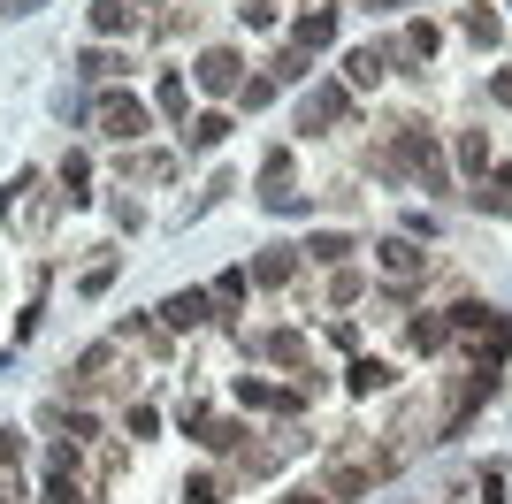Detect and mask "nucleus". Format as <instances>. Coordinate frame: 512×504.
I'll return each mask as SVG.
<instances>
[{"mask_svg":"<svg viewBox=\"0 0 512 504\" xmlns=\"http://www.w3.org/2000/svg\"><path fill=\"white\" fill-rule=\"evenodd\" d=\"M100 130H107V138H146V107H138V100H107Z\"/></svg>","mask_w":512,"mask_h":504,"instance_id":"f257e3e1","label":"nucleus"},{"mask_svg":"<svg viewBox=\"0 0 512 504\" xmlns=\"http://www.w3.org/2000/svg\"><path fill=\"white\" fill-rule=\"evenodd\" d=\"M199 84H207V92H230L237 84V54H207V62H199Z\"/></svg>","mask_w":512,"mask_h":504,"instance_id":"f03ea898","label":"nucleus"},{"mask_svg":"<svg viewBox=\"0 0 512 504\" xmlns=\"http://www.w3.org/2000/svg\"><path fill=\"white\" fill-rule=\"evenodd\" d=\"M161 314H169V329H192V321H207V298H199V291H184V298H169Z\"/></svg>","mask_w":512,"mask_h":504,"instance_id":"7ed1b4c3","label":"nucleus"},{"mask_svg":"<svg viewBox=\"0 0 512 504\" xmlns=\"http://www.w3.org/2000/svg\"><path fill=\"white\" fill-rule=\"evenodd\" d=\"M383 268L406 283V275H421V252H413V245H383Z\"/></svg>","mask_w":512,"mask_h":504,"instance_id":"20e7f679","label":"nucleus"},{"mask_svg":"<svg viewBox=\"0 0 512 504\" xmlns=\"http://www.w3.org/2000/svg\"><path fill=\"white\" fill-rule=\"evenodd\" d=\"M222 138H230V123H222V115H199V123H192V146H222Z\"/></svg>","mask_w":512,"mask_h":504,"instance_id":"39448f33","label":"nucleus"},{"mask_svg":"<svg viewBox=\"0 0 512 504\" xmlns=\"http://www.w3.org/2000/svg\"><path fill=\"white\" fill-rule=\"evenodd\" d=\"M383 77V54H375V46H367V54H352V84H375Z\"/></svg>","mask_w":512,"mask_h":504,"instance_id":"423d86ee","label":"nucleus"},{"mask_svg":"<svg viewBox=\"0 0 512 504\" xmlns=\"http://www.w3.org/2000/svg\"><path fill=\"white\" fill-rule=\"evenodd\" d=\"M390 382V367H375V359H360V367H352V390H383Z\"/></svg>","mask_w":512,"mask_h":504,"instance_id":"0eeeda50","label":"nucleus"},{"mask_svg":"<svg viewBox=\"0 0 512 504\" xmlns=\"http://www.w3.org/2000/svg\"><path fill=\"white\" fill-rule=\"evenodd\" d=\"M497 100H505V107H512V69H505V77H497Z\"/></svg>","mask_w":512,"mask_h":504,"instance_id":"6e6552de","label":"nucleus"},{"mask_svg":"<svg viewBox=\"0 0 512 504\" xmlns=\"http://www.w3.org/2000/svg\"><path fill=\"white\" fill-rule=\"evenodd\" d=\"M0 8H8V16H23V8H31V0H0Z\"/></svg>","mask_w":512,"mask_h":504,"instance_id":"1a4fd4ad","label":"nucleus"},{"mask_svg":"<svg viewBox=\"0 0 512 504\" xmlns=\"http://www.w3.org/2000/svg\"><path fill=\"white\" fill-rule=\"evenodd\" d=\"M299 504H321V497H299Z\"/></svg>","mask_w":512,"mask_h":504,"instance_id":"9d476101","label":"nucleus"}]
</instances>
